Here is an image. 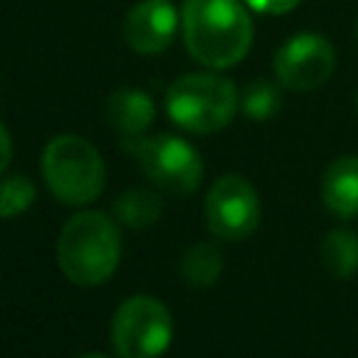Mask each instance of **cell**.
Instances as JSON below:
<instances>
[{
	"mask_svg": "<svg viewBox=\"0 0 358 358\" xmlns=\"http://www.w3.org/2000/svg\"><path fill=\"white\" fill-rule=\"evenodd\" d=\"M179 17L185 48L201 67H235L252 48L255 22L241 0H185Z\"/></svg>",
	"mask_w": 358,
	"mask_h": 358,
	"instance_id": "obj_1",
	"label": "cell"
},
{
	"mask_svg": "<svg viewBox=\"0 0 358 358\" xmlns=\"http://www.w3.org/2000/svg\"><path fill=\"white\" fill-rule=\"evenodd\" d=\"M120 227L98 210H84L67 218L56 241V260L73 285H101L120 263Z\"/></svg>",
	"mask_w": 358,
	"mask_h": 358,
	"instance_id": "obj_2",
	"label": "cell"
},
{
	"mask_svg": "<svg viewBox=\"0 0 358 358\" xmlns=\"http://www.w3.org/2000/svg\"><path fill=\"white\" fill-rule=\"evenodd\" d=\"M238 106L241 95L235 84L215 70L179 76L165 92L168 117L190 134H215L227 129Z\"/></svg>",
	"mask_w": 358,
	"mask_h": 358,
	"instance_id": "obj_3",
	"label": "cell"
},
{
	"mask_svg": "<svg viewBox=\"0 0 358 358\" xmlns=\"http://www.w3.org/2000/svg\"><path fill=\"white\" fill-rule=\"evenodd\" d=\"M42 176L59 201L81 207L101 196L106 185V165L87 137L56 134L42 151Z\"/></svg>",
	"mask_w": 358,
	"mask_h": 358,
	"instance_id": "obj_4",
	"label": "cell"
},
{
	"mask_svg": "<svg viewBox=\"0 0 358 358\" xmlns=\"http://www.w3.org/2000/svg\"><path fill=\"white\" fill-rule=\"evenodd\" d=\"M123 148L137 159L145 179L173 196L193 193L204 179V162L199 151L176 134H154V137H137L131 143H123Z\"/></svg>",
	"mask_w": 358,
	"mask_h": 358,
	"instance_id": "obj_5",
	"label": "cell"
},
{
	"mask_svg": "<svg viewBox=\"0 0 358 358\" xmlns=\"http://www.w3.org/2000/svg\"><path fill=\"white\" fill-rule=\"evenodd\" d=\"M173 338V319L165 302L148 294L123 299L112 316V347L117 358H159Z\"/></svg>",
	"mask_w": 358,
	"mask_h": 358,
	"instance_id": "obj_6",
	"label": "cell"
},
{
	"mask_svg": "<svg viewBox=\"0 0 358 358\" xmlns=\"http://www.w3.org/2000/svg\"><path fill=\"white\" fill-rule=\"evenodd\" d=\"M336 70V48L316 31H302L285 39L274 53L277 84L291 92L319 90Z\"/></svg>",
	"mask_w": 358,
	"mask_h": 358,
	"instance_id": "obj_7",
	"label": "cell"
},
{
	"mask_svg": "<svg viewBox=\"0 0 358 358\" xmlns=\"http://www.w3.org/2000/svg\"><path fill=\"white\" fill-rule=\"evenodd\" d=\"M204 218L215 238L243 241L260 224V196L243 176L227 173L207 190Z\"/></svg>",
	"mask_w": 358,
	"mask_h": 358,
	"instance_id": "obj_8",
	"label": "cell"
},
{
	"mask_svg": "<svg viewBox=\"0 0 358 358\" xmlns=\"http://www.w3.org/2000/svg\"><path fill=\"white\" fill-rule=\"evenodd\" d=\"M179 28L182 17L171 0H140L123 17V39L140 56L162 53Z\"/></svg>",
	"mask_w": 358,
	"mask_h": 358,
	"instance_id": "obj_9",
	"label": "cell"
},
{
	"mask_svg": "<svg viewBox=\"0 0 358 358\" xmlns=\"http://www.w3.org/2000/svg\"><path fill=\"white\" fill-rule=\"evenodd\" d=\"M154 98L140 87H117L106 98V120L117 131L120 145L143 137L154 123Z\"/></svg>",
	"mask_w": 358,
	"mask_h": 358,
	"instance_id": "obj_10",
	"label": "cell"
},
{
	"mask_svg": "<svg viewBox=\"0 0 358 358\" xmlns=\"http://www.w3.org/2000/svg\"><path fill=\"white\" fill-rule=\"evenodd\" d=\"M322 201L336 218H358V157L347 154L327 165L322 176Z\"/></svg>",
	"mask_w": 358,
	"mask_h": 358,
	"instance_id": "obj_11",
	"label": "cell"
},
{
	"mask_svg": "<svg viewBox=\"0 0 358 358\" xmlns=\"http://www.w3.org/2000/svg\"><path fill=\"white\" fill-rule=\"evenodd\" d=\"M159 215H162V199L159 193L145 187H131L115 201V218L129 229H148L159 221Z\"/></svg>",
	"mask_w": 358,
	"mask_h": 358,
	"instance_id": "obj_12",
	"label": "cell"
},
{
	"mask_svg": "<svg viewBox=\"0 0 358 358\" xmlns=\"http://www.w3.org/2000/svg\"><path fill=\"white\" fill-rule=\"evenodd\" d=\"M179 271H182V280L193 288H207L213 285L221 271H224V255L215 243L210 241H199L193 243L185 255H182V263H179Z\"/></svg>",
	"mask_w": 358,
	"mask_h": 358,
	"instance_id": "obj_13",
	"label": "cell"
},
{
	"mask_svg": "<svg viewBox=\"0 0 358 358\" xmlns=\"http://www.w3.org/2000/svg\"><path fill=\"white\" fill-rule=\"evenodd\" d=\"M322 263L324 268L338 277L347 280L352 274H358V235L352 229H333L324 235L322 241Z\"/></svg>",
	"mask_w": 358,
	"mask_h": 358,
	"instance_id": "obj_14",
	"label": "cell"
},
{
	"mask_svg": "<svg viewBox=\"0 0 358 358\" xmlns=\"http://www.w3.org/2000/svg\"><path fill=\"white\" fill-rule=\"evenodd\" d=\"M282 106V95H280V87L266 81V78H257V81H249L243 95H241V109L249 120H271Z\"/></svg>",
	"mask_w": 358,
	"mask_h": 358,
	"instance_id": "obj_15",
	"label": "cell"
},
{
	"mask_svg": "<svg viewBox=\"0 0 358 358\" xmlns=\"http://www.w3.org/2000/svg\"><path fill=\"white\" fill-rule=\"evenodd\" d=\"M36 199V187L25 173L0 176V218H14L25 213Z\"/></svg>",
	"mask_w": 358,
	"mask_h": 358,
	"instance_id": "obj_16",
	"label": "cell"
},
{
	"mask_svg": "<svg viewBox=\"0 0 358 358\" xmlns=\"http://www.w3.org/2000/svg\"><path fill=\"white\" fill-rule=\"evenodd\" d=\"M243 3L249 6V11L274 17V14H288V11H294L302 0H243Z\"/></svg>",
	"mask_w": 358,
	"mask_h": 358,
	"instance_id": "obj_17",
	"label": "cell"
},
{
	"mask_svg": "<svg viewBox=\"0 0 358 358\" xmlns=\"http://www.w3.org/2000/svg\"><path fill=\"white\" fill-rule=\"evenodd\" d=\"M11 154H14L11 134H8V129L0 123V176L6 173V168H8V162H11Z\"/></svg>",
	"mask_w": 358,
	"mask_h": 358,
	"instance_id": "obj_18",
	"label": "cell"
},
{
	"mask_svg": "<svg viewBox=\"0 0 358 358\" xmlns=\"http://www.w3.org/2000/svg\"><path fill=\"white\" fill-rule=\"evenodd\" d=\"M78 358H106V355H101V352H87V355H78Z\"/></svg>",
	"mask_w": 358,
	"mask_h": 358,
	"instance_id": "obj_19",
	"label": "cell"
},
{
	"mask_svg": "<svg viewBox=\"0 0 358 358\" xmlns=\"http://www.w3.org/2000/svg\"><path fill=\"white\" fill-rule=\"evenodd\" d=\"M355 39H358V22H355Z\"/></svg>",
	"mask_w": 358,
	"mask_h": 358,
	"instance_id": "obj_20",
	"label": "cell"
}]
</instances>
